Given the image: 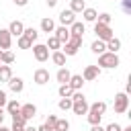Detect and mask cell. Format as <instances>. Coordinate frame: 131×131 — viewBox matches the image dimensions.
<instances>
[{
	"label": "cell",
	"instance_id": "6da1fadb",
	"mask_svg": "<svg viewBox=\"0 0 131 131\" xmlns=\"http://www.w3.org/2000/svg\"><path fill=\"white\" fill-rule=\"evenodd\" d=\"M119 63H121V59H119V55H117V53L104 51V53H100V55H98V63H96V66H98L100 70H102V68H104V70H115Z\"/></svg>",
	"mask_w": 131,
	"mask_h": 131
},
{
	"label": "cell",
	"instance_id": "7a4b0ae2",
	"mask_svg": "<svg viewBox=\"0 0 131 131\" xmlns=\"http://www.w3.org/2000/svg\"><path fill=\"white\" fill-rule=\"evenodd\" d=\"M94 33H96V37H98V41H111L113 37H115V33H113V29H111V25H100V23H94Z\"/></svg>",
	"mask_w": 131,
	"mask_h": 131
},
{
	"label": "cell",
	"instance_id": "3957f363",
	"mask_svg": "<svg viewBox=\"0 0 131 131\" xmlns=\"http://www.w3.org/2000/svg\"><path fill=\"white\" fill-rule=\"evenodd\" d=\"M33 57L39 61V63H43V61H47L49 59V49L43 45V43H33Z\"/></svg>",
	"mask_w": 131,
	"mask_h": 131
},
{
	"label": "cell",
	"instance_id": "277c9868",
	"mask_svg": "<svg viewBox=\"0 0 131 131\" xmlns=\"http://www.w3.org/2000/svg\"><path fill=\"white\" fill-rule=\"evenodd\" d=\"M127 108H129V96L125 92H119L115 96V113L123 115V113H127Z\"/></svg>",
	"mask_w": 131,
	"mask_h": 131
},
{
	"label": "cell",
	"instance_id": "5b68a950",
	"mask_svg": "<svg viewBox=\"0 0 131 131\" xmlns=\"http://www.w3.org/2000/svg\"><path fill=\"white\" fill-rule=\"evenodd\" d=\"M80 76L84 78V82H92V80H96V78L100 76V68H98V66H86Z\"/></svg>",
	"mask_w": 131,
	"mask_h": 131
},
{
	"label": "cell",
	"instance_id": "8992f818",
	"mask_svg": "<svg viewBox=\"0 0 131 131\" xmlns=\"http://www.w3.org/2000/svg\"><path fill=\"white\" fill-rule=\"evenodd\" d=\"M20 115H23V119L29 123L31 119H35L37 117V106L33 104V102H27V104H20Z\"/></svg>",
	"mask_w": 131,
	"mask_h": 131
},
{
	"label": "cell",
	"instance_id": "52a82bcc",
	"mask_svg": "<svg viewBox=\"0 0 131 131\" xmlns=\"http://www.w3.org/2000/svg\"><path fill=\"white\" fill-rule=\"evenodd\" d=\"M33 80H35V84L45 86V84L49 82V70H45V68H37L35 74H33Z\"/></svg>",
	"mask_w": 131,
	"mask_h": 131
},
{
	"label": "cell",
	"instance_id": "ba28073f",
	"mask_svg": "<svg viewBox=\"0 0 131 131\" xmlns=\"http://www.w3.org/2000/svg\"><path fill=\"white\" fill-rule=\"evenodd\" d=\"M59 23H61V27H70V25L76 23V14H74L70 8H63V10L59 12Z\"/></svg>",
	"mask_w": 131,
	"mask_h": 131
},
{
	"label": "cell",
	"instance_id": "9c48e42d",
	"mask_svg": "<svg viewBox=\"0 0 131 131\" xmlns=\"http://www.w3.org/2000/svg\"><path fill=\"white\" fill-rule=\"evenodd\" d=\"M72 113L74 115H86L88 113V102H86V98H80V100H72Z\"/></svg>",
	"mask_w": 131,
	"mask_h": 131
},
{
	"label": "cell",
	"instance_id": "30bf717a",
	"mask_svg": "<svg viewBox=\"0 0 131 131\" xmlns=\"http://www.w3.org/2000/svg\"><path fill=\"white\" fill-rule=\"evenodd\" d=\"M10 45H12V37L8 29H0V51H8Z\"/></svg>",
	"mask_w": 131,
	"mask_h": 131
},
{
	"label": "cell",
	"instance_id": "8fae6325",
	"mask_svg": "<svg viewBox=\"0 0 131 131\" xmlns=\"http://www.w3.org/2000/svg\"><path fill=\"white\" fill-rule=\"evenodd\" d=\"M53 33H55L53 37H55L61 45L70 41V29H68V27H55V31H53Z\"/></svg>",
	"mask_w": 131,
	"mask_h": 131
},
{
	"label": "cell",
	"instance_id": "7c38bea8",
	"mask_svg": "<svg viewBox=\"0 0 131 131\" xmlns=\"http://www.w3.org/2000/svg\"><path fill=\"white\" fill-rule=\"evenodd\" d=\"M23 31H25V25L20 23V20H12L10 25H8V33H10V37H20L23 35Z\"/></svg>",
	"mask_w": 131,
	"mask_h": 131
},
{
	"label": "cell",
	"instance_id": "4fadbf2b",
	"mask_svg": "<svg viewBox=\"0 0 131 131\" xmlns=\"http://www.w3.org/2000/svg\"><path fill=\"white\" fill-rule=\"evenodd\" d=\"M68 86H70L74 92H76V90H82V86H84V78H82L80 74H72V76H70Z\"/></svg>",
	"mask_w": 131,
	"mask_h": 131
},
{
	"label": "cell",
	"instance_id": "5bb4252c",
	"mask_svg": "<svg viewBox=\"0 0 131 131\" xmlns=\"http://www.w3.org/2000/svg\"><path fill=\"white\" fill-rule=\"evenodd\" d=\"M6 84H8V88H10L12 92H16V94H18V92H23V88H25L23 78H16V76H12V78H10Z\"/></svg>",
	"mask_w": 131,
	"mask_h": 131
},
{
	"label": "cell",
	"instance_id": "9a60e30c",
	"mask_svg": "<svg viewBox=\"0 0 131 131\" xmlns=\"http://www.w3.org/2000/svg\"><path fill=\"white\" fill-rule=\"evenodd\" d=\"M68 29H70V35H76V37H84V33H86L84 23H80V20H76V23H74V25H70Z\"/></svg>",
	"mask_w": 131,
	"mask_h": 131
},
{
	"label": "cell",
	"instance_id": "2e32d148",
	"mask_svg": "<svg viewBox=\"0 0 131 131\" xmlns=\"http://www.w3.org/2000/svg\"><path fill=\"white\" fill-rule=\"evenodd\" d=\"M88 111L90 113H96V115H104L106 113V102H102V100H96V102H92V104H88Z\"/></svg>",
	"mask_w": 131,
	"mask_h": 131
},
{
	"label": "cell",
	"instance_id": "e0dca14e",
	"mask_svg": "<svg viewBox=\"0 0 131 131\" xmlns=\"http://www.w3.org/2000/svg\"><path fill=\"white\" fill-rule=\"evenodd\" d=\"M70 76H72V72H70L68 68H59L57 74H55V80H57L59 84H68V82H70Z\"/></svg>",
	"mask_w": 131,
	"mask_h": 131
},
{
	"label": "cell",
	"instance_id": "ac0fdd59",
	"mask_svg": "<svg viewBox=\"0 0 131 131\" xmlns=\"http://www.w3.org/2000/svg\"><path fill=\"white\" fill-rule=\"evenodd\" d=\"M41 31H43V33H47V35H49V33H53V31H55V23H53V18H47V16H45V18H41Z\"/></svg>",
	"mask_w": 131,
	"mask_h": 131
},
{
	"label": "cell",
	"instance_id": "d6986e66",
	"mask_svg": "<svg viewBox=\"0 0 131 131\" xmlns=\"http://www.w3.org/2000/svg\"><path fill=\"white\" fill-rule=\"evenodd\" d=\"M82 16H84V20H86V23H96L98 12H96L94 8H88V6H86V8L82 10Z\"/></svg>",
	"mask_w": 131,
	"mask_h": 131
},
{
	"label": "cell",
	"instance_id": "ffe728a7",
	"mask_svg": "<svg viewBox=\"0 0 131 131\" xmlns=\"http://www.w3.org/2000/svg\"><path fill=\"white\" fill-rule=\"evenodd\" d=\"M18 111H20V102H18L16 98H10V100L6 102V113L12 117V115H14V113H18Z\"/></svg>",
	"mask_w": 131,
	"mask_h": 131
},
{
	"label": "cell",
	"instance_id": "44dd1931",
	"mask_svg": "<svg viewBox=\"0 0 131 131\" xmlns=\"http://www.w3.org/2000/svg\"><path fill=\"white\" fill-rule=\"evenodd\" d=\"M10 78H12V68L0 63V82H8Z\"/></svg>",
	"mask_w": 131,
	"mask_h": 131
},
{
	"label": "cell",
	"instance_id": "7402d4cb",
	"mask_svg": "<svg viewBox=\"0 0 131 131\" xmlns=\"http://www.w3.org/2000/svg\"><path fill=\"white\" fill-rule=\"evenodd\" d=\"M51 61H53L55 66H59V68H66V55H63L61 51H53V53H51Z\"/></svg>",
	"mask_w": 131,
	"mask_h": 131
},
{
	"label": "cell",
	"instance_id": "603a6c76",
	"mask_svg": "<svg viewBox=\"0 0 131 131\" xmlns=\"http://www.w3.org/2000/svg\"><path fill=\"white\" fill-rule=\"evenodd\" d=\"M23 37H27L31 43H35V41H37V37H39V33H37V29H33V27H25Z\"/></svg>",
	"mask_w": 131,
	"mask_h": 131
},
{
	"label": "cell",
	"instance_id": "cb8c5ba5",
	"mask_svg": "<svg viewBox=\"0 0 131 131\" xmlns=\"http://www.w3.org/2000/svg\"><path fill=\"white\" fill-rule=\"evenodd\" d=\"M90 49H92V53L100 55V53H104V51H106V43H104V41H98V39H96V41H94V43L90 45Z\"/></svg>",
	"mask_w": 131,
	"mask_h": 131
},
{
	"label": "cell",
	"instance_id": "d4e9b609",
	"mask_svg": "<svg viewBox=\"0 0 131 131\" xmlns=\"http://www.w3.org/2000/svg\"><path fill=\"white\" fill-rule=\"evenodd\" d=\"M121 49V41L117 39V37H113L111 41H106V51H111V53H117Z\"/></svg>",
	"mask_w": 131,
	"mask_h": 131
},
{
	"label": "cell",
	"instance_id": "484cf974",
	"mask_svg": "<svg viewBox=\"0 0 131 131\" xmlns=\"http://www.w3.org/2000/svg\"><path fill=\"white\" fill-rule=\"evenodd\" d=\"M84 8H86V2H84V0H72V2H70V10H72L74 14H76V12H82Z\"/></svg>",
	"mask_w": 131,
	"mask_h": 131
},
{
	"label": "cell",
	"instance_id": "4316f807",
	"mask_svg": "<svg viewBox=\"0 0 131 131\" xmlns=\"http://www.w3.org/2000/svg\"><path fill=\"white\" fill-rule=\"evenodd\" d=\"M57 94H59V98H70V96L74 94V90H72L68 84H59V90H57Z\"/></svg>",
	"mask_w": 131,
	"mask_h": 131
},
{
	"label": "cell",
	"instance_id": "83f0119b",
	"mask_svg": "<svg viewBox=\"0 0 131 131\" xmlns=\"http://www.w3.org/2000/svg\"><path fill=\"white\" fill-rule=\"evenodd\" d=\"M70 129V121L68 119H57L53 125V131H68Z\"/></svg>",
	"mask_w": 131,
	"mask_h": 131
},
{
	"label": "cell",
	"instance_id": "f1b7e54d",
	"mask_svg": "<svg viewBox=\"0 0 131 131\" xmlns=\"http://www.w3.org/2000/svg\"><path fill=\"white\" fill-rule=\"evenodd\" d=\"M12 61H14V53H12V51H2V55H0V63L10 66Z\"/></svg>",
	"mask_w": 131,
	"mask_h": 131
},
{
	"label": "cell",
	"instance_id": "f546056e",
	"mask_svg": "<svg viewBox=\"0 0 131 131\" xmlns=\"http://www.w3.org/2000/svg\"><path fill=\"white\" fill-rule=\"evenodd\" d=\"M45 47H47V49H53V51H59V47H61V43H59V41H57V39H55V37L51 35V37L47 39V43H45Z\"/></svg>",
	"mask_w": 131,
	"mask_h": 131
},
{
	"label": "cell",
	"instance_id": "4dcf8cb0",
	"mask_svg": "<svg viewBox=\"0 0 131 131\" xmlns=\"http://www.w3.org/2000/svg\"><path fill=\"white\" fill-rule=\"evenodd\" d=\"M59 51H61L66 57H72V55H76V53H78V49H76L74 45H70V43H63V49H59Z\"/></svg>",
	"mask_w": 131,
	"mask_h": 131
},
{
	"label": "cell",
	"instance_id": "1f68e13d",
	"mask_svg": "<svg viewBox=\"0 0 131 131\" xmlns=\"http://www.w3.org/2000/svg\"><path fill=\"white\" fill-rule=\"evenodd\" d=\"M111 20H113V16L108 12H100L96 16V23H100V25H111Z\"/></svg>",
	"mask_w": 131,
	"mask_h": 131
},
{
	"label": "cell",
	"instance_id": "d6a6232c",
	"mask_svg": "<svg viewBox=\"0 0 131 131\" xmlns=\"http://www.w3.org/2000/svg\"><path fill=\"white\" fill-rule=\"evenodd\" d=\"M86 119H88L90 125H100V119H102V117L96 115V113H90V111H88V113H86Z\"/></svg>",
	"mask_w": 131,
	"mask_h": 131
},
{
	"label": "cell",
	"instance_id": "836d02e7",
	"mask_svg": "<svg viewBox=\"0 0 131 131\" xmlns=\"http://www.w3.org/2000/svg\"><path fill=\"white\" fill-rule=\"evenodd\" d=\"M16 43H18V47H20V49H31V47H33V43H31L27 37H23V35L16 39Z\"/></svg>",
	"mask_w": 131,
	"mask_h": 131
},
{
	"label": "cell",
	"instance_id": "e575fe53",
	"mask_svg": "<svg viewBox=\"0 0 131 131\" xmlns=\"http://www.w3.org/2000/svg\"><path fill=\"white\" fill-rule=\"evenodd\" d=\"M57 106H59L61 111H72V98H59Z\"/></svg>",
	"mask_w": 131,
	"mask_h": 131
},
{
	"label": "cell",
	"instance_id": "d590c367",
	"mask_svg": "<svg viewBox=\"0 0 131 131\" xmlns=\"http://www.w3.org/2000/svg\"><path fill=\"white\" fill-rule=\"evenodd\" d=\"M82 41H84V37H76V35H70V41H68V43H70V45H74L76 49H80V47H82Z\"/></svg>",
	"mask_w": 131,
	"mask_h": 131
},
{
	"label": "cell",
	"instance_id": "8d00e7d4",
	"mask_svg": "<svg viewBox=\"0 0 131 131\" xmlns=\"http://www.w3.org/2000/svg\"><path fill=\"white\" fill-rule=\"evenodd\" d=\"M121 8H123V12H131V0H121Z\"/></svg>",
	"mask_w": 131,
	"mask_h": 131
},
{
	"label": "cell",
	"instance_id": "74e56055",
	"mask_svg": "<svg viewBox=\"0 0 131 131\" xmlns=\"http://www.w3.org/2000/svg\"><path fill=\"white\" fill-rule=\"evenodd\" d=\"M6 102H8V96H6V92H4V90H0V108H4V106H6Z\"/></svg>",
	"mask_w": 131,
	"mask_h": 131
},
{
	"label": "cell",
	"instance_id": "f35d334b",
	"mask_svg": "<svg viewBox=\"0 0 131 131\" xmlns=\"http://www.w3.org/2000/svg\"><path fill=\"white\" fill-rule=\"evenodd\" d=\"M25 123H12V127H10V131H25Z\"/></svg>",
	"mask_w": 131,
	"mask_h": 131
},
{
	"label": "cell",
	"instance_id": "ab89813d",
	"mask_svg": "<svg viewBox=\"0 0 131 131\" xmlns=\"http://www.w3.org/2000/svg\"><path fill=\"white\" fill-rule=\"evenodd\" d=\"M121 129H123V127H121L119 123H111V125H108L104 131H121Z\"/></svg>",
	"mask_w": 131,
	"mask_h": 131
},
{
	"label": "cell",
	"instance_id": "60d3db41",
	"mask_svg": "<svg viewBox=\"0 0 131 131\" xmlns=\"http://www.w3.org/2000/svg\"><path fill=\"white\" fill-rule=\"evenodd\" d=\"M55 121H57V117H55V115H49V117H47V121H45V125L53 127V125H55Z\"/></svg>",
	"mask_w": 131,
	"mask_h": 131
},
{
	"label": "cell",
	"instance_id": "b9f144b4",
	"mask_svg": "<svg viewBox=\"0 0 131 131\" xmlns=\"http://www.w3.org/2000/svg\"><path fill=\"white\" fill-rule=\"evenodd\" d=\"M37 131H53V127H49V125H45V123H43V125H39V127H37Z\"/></svg>",
	"mask_w": 131,
	"mask_h": 131
},
{
	"label": "cell",
	"instance_id": "7bdbcfd3",
	"mask_svg": "<svg viewBox=\"0 0 131 131\" xmlns=\"http://www.w3.org/2000/svg\"><path fill=\"white\" fill-rule=\"evenodd\" d=\"M12 2H14L16 6H27V2H29V0H12Z\"/></svg>",
	"mask_w": 131,
	"mask_h": 131
},
{
	"label": "cell",
	"instance_id": "ee69618b",
	"mask_svg": "<svg viewBox=\"0 0 131 131\" xmlns=\"http://www.w3.org/2000/svg\"><path fill=\"white\" fill-rule=\"evenodd\" d=\"M90 131H104L100 125H90Z\"/></svg>",
	"mask_w": 131,
	"mask_h": 131
},
{
	"label": "cell",
	"instance_id": "f6af8a7d",
	"mask_svg": "<svg viewBox=\"0 0 131 131\" xmlns=\"http://www.w3.org/2000/svg\"><path fill=\"white\" fill-rule=\"evenodd\" d=\"M4 117H6V113H4V108H0V125L4 123Z\"/></svg>",
	"mask_w": 131,
	"mask_h": 131
},
{
	"label": "cell",
	"instance_id": "bcb514c9",
	"mask_svg": "<svg viewBox=\"0 0 131 131\" xmlns=\"http://www.w3.org/2000/svg\"><path fill=\"white\" fill-rule=\"evenodd\" d=\"M45 2H47V6H49V8H53V6L57 4V0H45Z\"/></svg>",
	"mask_w": 131,
	"mask_h": 131
},
{
	"label": "cell",
	"instance_id": "7dc6e473",
	"mask_svg": "<svg viewBox=\"0 0 131 131\" xmlns=\"http://www.w3.org/2000/svg\"><path fill=\"white\" fill-rule=\"evenodd\" d=\"M131 92V82H127V86H125V94H129Z\"/></svg>",
	"mask_w": 131,
	"mask_h": 131
},
{
	"label": "cell",
	"instance_id": "c3c4849f",
	"mask_svg": "<svg viewBox=\"0 0 131 131\" xmlns=\"http://www.w3.org/2000/svg\"><path fill=\"white\" fill-rule=\"evenodd\" d=\"M25 131H37V127H33V125H27V127H25Z\"/></svg>",
	"mask_w": 131,
	"mask_h": 131
},
{
	"label": "cell",
	"instance_id": "681fc988",
	"mask_svg": "<svg viewBox=\"0 0 131 131\" xmlns=\"http://www.w3.org/2000/svg\"><path fill=\"white\" fill-rule=\"evenodd\" d=\"M0 131H10L8 127H4V125H0Z\"/></svg>",
	"mask_w": 131,
	"mask_h": 131
},
{
	"label": "cell",
	"instance_id": "f907efd6",
	"mask_svg": "<svg viewBox=\"0 0 131 131\" xmlns=\"http://www.w3.org/2000/svg\"><path fill=\"white\" fill-rule=\"evenodd\" d=\"M121 131H131V125H129V127H125V129H121Z\"/></svg>",
	"mask_w": 131,
	"mask_h": 131
},
{
	"label": "cell",
	"instance_id": "816d5d0a",
	"mask_svg": "<svg viewBox=\"0 0 131 131\" xmlns=\"http://www.w3.org/2000/svg\"><path fill=\"white\" fill-rule=\"evenodd\" d=\"M0 55H2V51H0Z\"/></svg>",
	"mask_w": 131,
	"mask_h": 131
}]
</instances>
